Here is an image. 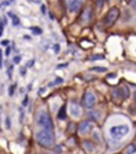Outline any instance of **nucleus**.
<instances>
[{"instance_id":"5","label":"nucleus","mask_w":136,"mask_h":154,"mask_svg":"<svg viewBox=\"0 0 136 154\" xmlns=\"http://www.w3.org/2000/svg\"><path fill=\"white\" fill-rule=\"evenodd\" d=\"M95 103H97V96L94 95V93H92L91 91L85 92L84 97H83V105L86 109H91L94 107Z\"/></svg>"},{"instance_id":"18","label":"nucleus","mask_w":136,"mask_h":154,"mask_svg":"<svg viewBox=\"0 0 136 154\" xmlns=\"http://www.w3.org/2000/svg\"><path fill=\"white\" fill-rule=\"evenodd\" d=\"M103 56H97V55H95V56H92V57L90 58V61H93V60H95V59H103Z\"/></svg>"},{"instance_id":"26","label":"nucleus","mask_w":136,"mask_h":154,"mask_svg":"<svg viewBox=\"0 0 136 154\" xmlns=\"http://www.w3.org/2000/svg\"><path fill=\"white\" fill-rule=\"evenodd\" d=\"M131 3H132V6H133V8L136 9V0H131Z\"/></svg>"},{"instance_id":"33","label":"nucleus","mask_w":136,"mask_h":154,"mask_svg":"<svg viewBox=\"0 0 136 154\" xmlns=\"http://www.w3.org/2000/svg\"><path fill=\"white\" fill-rule=\"evenodd\" d=\"M134 99H135V102H136V91L134 92Z\"/></svg>"},{"instance_id":"20","label":"nucleus","mask_w":136,"mask_h":154,"mask_svg":"<svg viewBox=\"0 0 136 154\" xmlns=\"http://www.w3.org/2000/svg\"><path fill=\"white\" fill-rule=\"evenodd\" d=\"M6 127H7L8 129L10 128V120H9V118H8V117L6 118Z\"/></svg>"},{"instance_id":"28","label":"nucleus","mask_w":136,"mask_h":154,"mask_svg":"<svg viewBox=\"0 0 136 154\" xmlns=\"http://www.w3.org/2000/svg\"><path fill=\"white\" fill-rule=\"evenodd\" d=\"M0 67L2 68V52H0Z\"/></svg>"},{"instance_id":"3","label":"nucleus","mask_w":136,"mask_h":154,"mask_svg":"<svg viewBox=\"0 0 136 154\" xmlns=\"http://www.w3.org/2000/svg\"><path fill=\"white\" fill-rule=\"evenodd\" d=\"M128 133H129V127L127 125H118L110 128V136L116 139L125 137Z\"/></svg>"},{"instance_id":"16","label":"nucleus","mask_w":136,"mask_h":154,"mask_svg":"<svg viewBox=\"0 0 136 154\" xmlns=\"http://www.w3.org/2000/svg\"><path fill=\"white\" fill-rule=\"evenodd\" d=\"M92 70L93 72H97V73H106L107 72V68L106 67H93Z\"/></svg>"},{"instance_id":"14","label":"nucleus","mask_w":136,"mask_h":154,"mask_svg":"<svg viewBox=\"0 0 136 154\" xmlns=\"http://www.w3.org/2000/svg\"><path fill=\"white\" fill-rule=\"evenodd\" d=\"M126 153H131V154H136V146L134 144H131L127 146L126 149Z\"/></svg>"},{"instance_id":"13","label":"nucleus","mask_w":136,"mask_h":154,"mask_svg":"<svg viewBox=\"0 0 136 154\" xmlns=\"http://www.w3.org/2000/svg\"><path fill=\"white\" fill-rule=\"evenodd\" d=\"M120 92H122V94H121V96L124 97V99H127L128 97V88L125 86V85H121V87H120Z\"/></svg>"},{"instance_id":"15","label":"nucleus","mask_w":136,"mask_h":154,"mask_svg":"<svg viewBox=\"0 0 136 154\" xmlns=\"http://www.w3.org/2000/svg\"><path fill=\"white\" fill-rule=\"evenodd\" d=\"M30 31L33 32V34H35V35H40V34L42 33V30L39 28V27H37V26H32V27H30Z\"/></svg>"},{"instance_id":"32","label":"nucleus","mask_w":136,"mask_h":154,"mask_svg":"<svg viewBox=\"0 0 136 154\" xmlns=\"http://www.w3.org/2000/svg\"><path fill=\"white\" fill-rule=\"evenodd\" d=\"M20 74H22V75L25 74V68H22V69H20Z\"/></svg>"},{"instance_id":"9","label":"nucleus","mask_w":136,"mask_h":154,"mask_svg":"<svg viewBox=\"0 0 136 154\" xmlns=\"http://www.w3.org/2000/svg\"><path fill=\"white\" fill-rule=\"evenodd\" d=\"M69 113L75 118H79L82 116V108L77 103H70L69 104Z\"/></svg>"},{"instance_id":"30","label":"nucleus","mask_w":136,"mask_h":154,"mask_svg":"<svg viewBox=\"0 0 136 154\" xmlns=\"http://www.w3.org/2000/svg\"><path fill=\"white\" fill-rule=\"evenodd\" d=\"M41 9H42V13H43V14H45V7H44V5H42V6H41Z\"/></svg>"},{"instance_id":"7","label":"nucleus","mask_w":136,"mask_h":154,"mask_svg":"<svg viewBox=\"0 0 136 154\" xmlns=\"http://www.w3.org/2000/svg\"><path fill=\"white\" fill-rule=\"evenodd\" d=\"M92 18H93V10H92L91 7H86L81 15V23L82 24H87L92 20Z\"/></svg>"},{"instance_id":"8","label":"nucleus","mask_w":136,"mask_h":154,"mask_svg":"<svg viewBox=\"0 0 136 154\" xmlns=\"http://www.w3.org/2000/svg\"><path fill=\"white\" fill-rule=\"evenodd\" d=\"M92 129H93V122L91 121H83L78 127V132L81 135L90 134Z\"/></svg>"},{"instance_id":"23","label":"nucleus","mask_w":136,"mask_h":154,"mask_svg":"<svg viewBox=\"0 0 136 154\" xmlns=\"http://www.w3.org/2000/svg\"><path fill=\"white\" fill-rule=\"evenodd\" d=\"M8 42H9L8 40H2V41H1V45H2V47H3V45H8Z\"/></svg>"},{"instance_id":"4","label":"nucleus","mask_w":136,"mask_h":154,"mask_svg":"<svg viewBox=\"0 0 136 154\" xmlns=\"http://www.w3.org/2000/svg\"><path fill=\"white\" fill-rule=\"evenodd\" d=\"M119 9L117 8V7H112L109 11H108V14H107V16H106V19H104V23H106V25L107 26H112L115 23L117 22V19L119 17Z\"/></svg>"},{"instance_id":"34","label":"nucleus","mask_w":136,"mask_h":154,"mask_svg":"<svg viewBox=\"0 0 136 154\" xmlns=\"http://www.w3.org/2000/svg\"><path fill=\"white\" fill-rule=\"evenodd\" d=\"M135 143H136V136H135Z\"/></svg>"},{"instance_id":"19","label":"nucleus","mask_w":136,"mask_h":154,"mask_svg":"<svg viewBox=\"0 0 136 154\" xmlns=\"http://www.w3.org/2000/svg\"><path fill=\"white\" fill-rule=\"evenodd\" d=\"M14 91H15V86H10V88H9V95L13 96V94H14Z\"/></svg>"},{"instance_id":"11","label":"nucleus","mask_w":136,"mask_h":154,"mask_svg":"<svg viewBox=\"0 0 136 154\" xmlns=\"http://www.w3.org/2000/svg\"><path fill=\"white\" fill-rule=\"evenodd\" d=\"M8 15H9V17H10V19H12V23H13L14 26H18V25H20V20L15 14H13V13H8Z\"/></svg>"},{"instance_id":"31","label":"nucleus","mask_w":136,"mask_h":154,"mask_svg":"<svg viewBox=\"0 0 136 154\" xmlns=\"http://www.w3.org/2000/svg\"><path fill=\"white\" fill-rule=\"evenodd\" d=\"M9 53H10V48H7V50H6V55L8 56Z\"/></svg>"},{"instance_id":"17","label":"nucleus","mask_w":136,"mask_h":154,"mask_svg":"<svg viewBox=\"0 0 136 154\" xmlns=\"http://www.w3.org/2000/svg\"><path fill=\"white\" fill-rule=\"evenodd\" d=\"M94 138L97 140V143H101V138H100V134H99V132H94Z\"/></svg>"},{"instance_id":"6","label":"nucleus","mask_w":136,"mask_h":154,"mask_svg":"<svg viewBox=\"0 0 136 154\" xmlns=\"http://www.w3.org/2000/svg\"><path fill=\"white\" fill-rule=\"evenodd\" d=\"M65 2L70 13H77L83 5V0H65Z\"/></svg>"},{"instance_id":"24","label":"nucleus","mask_w":136,"mask_h":154,"mask_svg":"<svg viewBox=\"0 0 136 154\" xmlns=\"http://www.w3.org/2000/svg\"><path fill=\"white\" fill-rule=\"evenodd\" d=\"M27 101H28V96H25V99H24V101H23V105H24V107H26Z\"/></svg>"},{"instance_id":"10","label":"nucleus","mask_w":136,"mask_h":154,"mask_svg":"<svg viewBox=\"0 0 136 154\" xmlns=\"http://www.w3.org/2000/svg\"><path fill=\"white\" fill-rule=\"evenodd\" d=\"M83 146H84L85 151H87L89 153H93V152L95 151L94 144H93L92 142H90V140H84V142H83Z\"/></svg>"},{"instance_id":"27","label":"nucleus","mask_w":136,"mask_h":154,"mask_svg":"<svg viewBox=\"0 0 136 154\" xmlns=\"http://www.w3.org/2000/svg\"><path fill=\"white\" fill-rule=\"evenodd\" d=\"M60 83H62V79H61V78H57L53 84H60Z\"/></svg>"},{"instance_id":"25","label":"nucleus","mask_w":136,"mask_h":154,"mask_svg":"<svg viewBox=\"0 0 136 154\" xmlns=\"http://www.w3.org/2000/svg\"><path fill=\"white\" fill-rule=\"evenodd\" d=\"M53 152H56V153H61V152H62V151H61V146H59V147H56Z\"/></svg>"},{"instance_id":"1","label":"nucleus","mask_w":136,"mask_h":154,"mask_svg":"<svg viewBox=\"0 0 136 154\" xmlns=\"http://www.w3.org/2000/svg\"><path fill=\"white\" fill-rule=\"evenodd\" d=\"M35 140L40 146L44 149H50L55 144V133L51 129H44L37 132L35 134Z\"/></svg>"},{"instance_id":"22","label":"nucleus","mask_w":136,"mask_h":154,"mask_svg":"<svg viewBox=\"0 0 136 154\" xmlns=\"http://www.w3.org/2000/svg\"><path fill=\"white\" fill-rule=\"evenodd\" d=\"M20 56H16V57L14 58V62H15V63H20Z\"/></svg>"},{"instance_id":"12","label":"nucleus","mask_w":136,"mask_h":154,"mask_svg":"<svg viewBox=\"0 0 136 154\" xmlns=\"http://www.w3.org/2000/svg\"><path fill=\"white\" fill-rule=\"evenodd\" d=\"M58 118L60 120H65V119H66V105H62L61 109L59 110Z\"/></svg>"},{"instance_id":"35","label":"nucleus","mask_w":136,"mask_h":154,"mask_svg":"<svg viewBox=\"0 0 136 154\" xmlns=\"http://www.w3.org/2000/svg\"><path fill=\"white\" fill-rule=\"evenodd\" d=\"M106 1H109V0H106Z\"/></svg>"},{"instance_id":"21","label":"nucleus","mask_w":136,"mask_h":154,"mask_svg":"<svg viewBox=\"0 0 136 154\" xmlns=\"http://www.w3.org/2000/svg\"><path fill=\"white\" fill-rule=\"evenodd\" d=\"M53 49H55V52H56V53H58L59 50H60V45H59V44H55Z\"/></svg>"},{"instance_id":"2","label":"nucleus","mask_w":136,"mask_h":154,"mask_svg":"<svg viewBox=\"0 0 136 154\" xmlns=\"http://www.w3.org/2000/svg\"><path fill=\"white\" fill-rule=\"evenodd\" d=\"M35 121H37V125L41 127V128H44V129H51L53 130V122H52V119L50 115L48 113L47 110H39L37 117H35Z\"/></svg>"},{"instance_id":"29","label":"nucleus","mask_w":136,"mask_h":154,"mask_svg":"<svg viewBox=\"0 0 136 154\" xmlns=\"http://www.w3.org/2000/svg\"><path fill=\"white\" fill-rule=\"evenodd\" d=\"M34 65V60H32V61H30L28 63H27V67H32Z\"/></svg>"}]
</instances>
